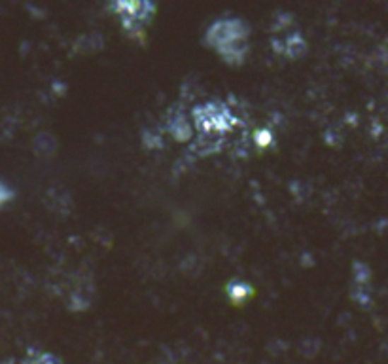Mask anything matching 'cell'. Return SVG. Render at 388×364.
I'll use <instances>...</instances> for the list:
<instances>
[]
</instances>
